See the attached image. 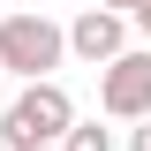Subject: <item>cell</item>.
<instances>
[{
  "label": "cell",
  "mask_w": 151,
  "mask_h": 151,
  "mask_svg": "<svg viewBox=\"0 0 151 151\" xmlns=\"http://www.w3.org/2000/svg\"><path fill=\"white\" fill-rule=\"evenodd\" d=\"M68 129H76V98L60 91V83H23V91L8 98V113H0V144L8 151L68 144Z\"/></svg>",
  "instance_id": "1"
},
{
  "label": "cell",
  "mask_w": 151,
  "mask_h": 151,
  "mask_svg": "<svg viewBox=\"0 0 151 151\" xmlns=\"http://www.w3.org/2000/svg\"><path fill=\"white\" fill-rule=\"evenodd\" d=\"M60 60H68V30H60L53 15H8V23H0V76L53 83Z\"/></svg>",
  "instance_id": "2"
},
{
  "label": "cell",
  "mask_w": 151,
  "mask_h": 151,
  "mask_svg": "<svg viewBox=\"0 0 151 151\" xmlns=\"http://www.w3.org/2000/svg\"><path fill=\"white\" fill-rule=\"evenodd\" d=\"M98 113L151 121V53H121L113 68H98Z\"/></svg>",
  "instance_id": "3"
},
{
  "label": "cell",
  "mask_w": 151,
  "mask_h": 151,
  "mask_svg": "<svg viewBox=\"0 0 151 151\" xmlns=\"http://www.w3.org/2000/svg\"><path fill=\"white\" fill-rule=\"evenodd\" d=\"M68 53L83 68H113V60L129 53V15H113V8H83L68 23Z\"/></svg>",
  "instance_id": "4"
},
{
  "label": "cell",
  "mask_w": 151,
  "mask_h": 151,
  "mask_svg": "<svg viewBox=\"0 0 151 151\" xmlns=\"http://www.w3.org/2000/svg\"><path fill=\"white\" fill-rule=\"evenodd\" d=\"M60 151H113V129H98V121H76Z\"/></svg>",
  "instance_id": "5"
},
{
  "label": "cell",
  "mask_w": 151,
  "mask_h": 151,
  "mask_svg": "<svg viewBox=\"0 0 151 151\" xmlns=\"http://www.w3.org/2000/svg\"><path fill=\"white\" fill-rule=\"evenodd\" d=\"M129 151H151V121H136V136H129Z\"/></svg>",
  "instance_id": "6"
},
{
  "label": "cell",
  "mask_w": 151,
  "mask_h": 151,
  "mask_svg": "<svg viewBox=\"0 0 151 151\" xmlns=\"http://www.w3.org/2000/svg\"><path fill=\"white\" fill-rule=\"evenodd\" d=\"M98 8H113V15H136V8H144V0H98Z\"/></svg>",
  "instance_id": "7"
},
{
  "label": "cell",
  "mask_w": 151,
  "mask_h": 151,
  "mask_svg": "<svg viewBox=\"0 0 151 151\" xmlns=\"http://www.w3.org/2000/svg\"><path fill=\"white\" fill-rule=\"evenodd\" d=\"M136 30H144V38H151V0H144V8H136Z\"/></svg>",
  "instance_id": "8"
},
{
  "label": "cell",
  "mask_w": 151,
  "mask_h": 151,
  "mask_svg": "<svg viewBox=\"0 0 151 151\" xmlns=\"http://www.w3.org/2000/svg\"><path fill=\"white\" fill-rule=\"evenodd\" d=\"M0 151H8V144H0Z\"/></svg>",
  "instance_id": "9"
}]
</instances>
